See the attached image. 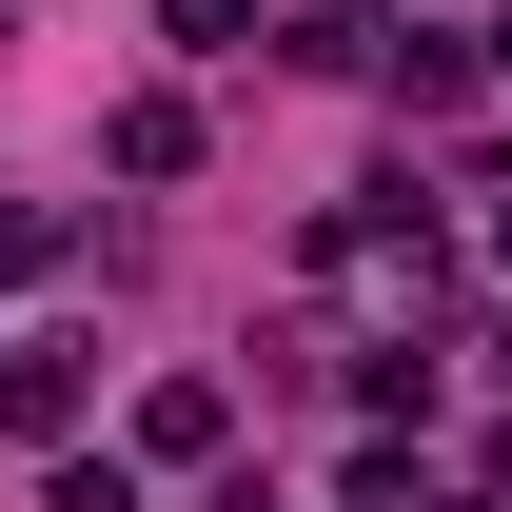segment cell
Returning a JSON list of instances; mask_svg holds the SVG:
<instances>
[{
    "instance_id": "6da1fadb",
    "label": "cell",
    "mask_w": 512,
    "mask_h": 512,
    "mask_svg": "<svg viewBox=\"0 0 512 512\" xmlns=\"http://www.w3.org/2000/svg\"><path fill=\"white\" fill-rule=\"evenodd\" d=\"M217 434H237V414H217V375H158V394H138V453H217Z\"/></svg>"
},
{
    "instance_id": "7a4b0ae2",
    "label": "cell",
    "mask_w": 512,
    "mask_h": 512,
    "mask_svg": "<svg viewBox=\"0 0 512 512\" xmlns=\"http://www.w3.org/2000/svg\"><path fill=\"white\" fill-rule=\"evenodd\" d=\"M237 20H256V0H178V40H197V60H217V40H237Z\"/></svg>"
},
{
    "instance_id": "3957f363",
    "label": "cell",
    "mask_w": 512,
    "mask_h": 512,
    "mask_svg": "<svg viewBox=\"0 0 512 512\" xmlns=\"http://www.w3.org/2000/svg\"><path fill=\"white\" fill-rule=\"evenodd\" d=\"M493 375H512V316H493Z\"/></svg>"
},
{
    "instance_id": "277c9868",
    "label": "cell",
    "mask_w": 512,
    "mask_h": 512,
    "mask_svg": "<svg viewBox=\"0 0 512 512\" xmlns=\"http://www.w3.org/2000/svg\"><path fill=\"white\" fill-rule=\"evenodd\" d=\"M493 493H512V434H493Z\"/></svg>"
}]
</instances>
